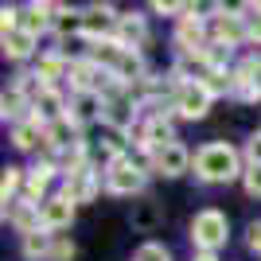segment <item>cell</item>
<instances>
[{
    "label": "cell",
    "mask_w": 261,
    "mask_h": 261,
    "mask_svg": "<svg viewBox=\"0 0 261 261\" xmlns=\"http://www.w3.org/2000/svg\"><path fill=\"white\" fill-rule=\"evenodd\" d=\"M23 184H28V168L8 164V168H4V175H0V203H4V207H12L16 199H23Z\"/></svg>",
    "instance_id": "obj_18"
},
{
    "label": "cell",
    "mask_w": 261,
    "mask_h": 261,
    "mask_svg": "<svg viewBox=\"0 0 261 261\" xmlns=\"http://www.w3.org/2000/svg\"><path fill=\"white\" fill-rule=\"evenodd\" d=\"M246 172V152H238L226 141H207L203 148H195V164L191 175L199 184H234Z\"/></svg>",
    "instance_id": "obj_1"
},
{
    "label": "cell",
    "mask_w": 261,
    "mask_h": 261,
    "mask_svg": "<svg viewBox=\"0 0 261 261\" xmlns=\"http://www.w3.org/2000/svg\"><path fill=\"white\" fill-rule=\"evenodd\" d=\"M246 246H250V253L261 257V222H250V226H246Z\"/></svg>",
    "instance_id": "obj_25"
},
{
    "label": "cell",
    "mask_w": 261,
    "mask_h": 261,
    "mask_svg": "<svg viewBox=\"0 0 261 261\" xmlns=\"http://www.w3.org/2000/svg\"><path fill=\"white\" fill-rule=\"evenodd\" d=\"M55 28V4H47V0H32V4H20V32L28 35H47Z\"/></svg>",
    "instance_id": "obj_14"
},
{
    "label": "cell",
    "mask_w": 261,
    "mask_h": 261,
    "mask_svg": "<svg viewBox=\"0 0 261 261\" xmlns=\"http://www.w3.org/2000/svg\"><path fill=\"white\" fill-rule=\"evenodd\" d=\"M0 117L12 121V125H16V121H23V117H32V101L23 98L16 86H8L4 94H0Z\"/></svg>",
    "instance_id": "obj_19"
},
{
    "label": "cell",
    "mask_w": 261,
    "mask_h": 261,
    "mask_svg": "<svg viewBox=\"0 0 261 261\" xmlns=\"http://www.w3.org/2000/svg\"><path fill=\"white\" fill-rule=\"evenodd\" d=\"M74 211L78 207L63 195V191H55L43 207H39V226H43L47 234H63V230H70V222H74Z\"/></svg>",
    "instance_id": "obj_10"
},
{
    "label": "cell",
    "mask_w": 261,
    "mask_h": 261,
    "mask_svg": "<svg viewBox=\"0 0 261 261\" xmlns=\"http://www.w3.org/2000/svg\"><path fill=\"white\" fill-rule=\"evenodd\" d=\"M113 39H117L121 47H129V51H141V47L148 43V16L137 12V8H133V12H121Z\"/></svg>",
    "instance_id": "obj_13"
},
{
    "label": "cell",
    "mask_w": 261,
    "mask_h": 261,
    "mask_svg": "<svg viewBox=\"0 0 261 261\" xmlns=\"http://www.w3.org/2000/svg\"><path fill=\"white\" fill-rule=\"evenodd\" d=\"M215 101L218 98L203 86V82H179L175 94H172V109H175V117H184V121H203Z\"/></svg>",
    "instance_id": "obj_5"
},
{
    "label": "cell",
    "mask_w": 261,
    "mask_h": 261,
    "mask_svg": "<svg viewBox=\"0 0 261 261\" xmlns=\"http://www.w3.org/2000/svg\"><path fill=\"white\" fill-rule=\"evenodd\" d=\"M246 164H261V129L246 141Z\"/></svg>",
    "instance_id": "obj_26"
},
{
    "label": "cell",
    "mask_w": 261,
    "mask_h": 261,
    "mask_svg": "<svg viewBox=\"0 0 261 261\" xmlns=\"http://www.w3.org/2000/svg\"><path fill=\"white\" fill-rule=\"evenodd\" d=\"M191 164H195V152H191L184 141H175V144H168V148H160V152H152V172L164 175V179L187 175V172H191Z\"/></svg>",
    "instance_id": "obj_9"
},
{
    "label": "cell",
    "mask_w": 261,
    "mask_h": 261,
    "mask_svg": "<svg viewBox=\"0 0 261 261\" xmlns=\"http://www.w3.org/2000/svg\"><path fill=\"white\" fill-rule=\"evenodd\" d=\"M70 117L86 129V125H101L106 121V98L101 94H70Z\"/></svg>",
    "instance_id": "obj_15"
},
{
    "label": "cell",
    "mask_w": 261,
    "mask_h": 261,
    "mask_svg": "<svg viewBox=\"0 0 261 261\" xmlns=\"http://www.w3.org/2000/svg\"><path fill=\"white\" fill-rule=\"evenodd\" d=\"M148 175H152V156H144L141 148H129L125 156H117L113 164L101 168V184H106L109 195L133 199L148 187Z\"/></svg>",
    "instance_id": "obj_2"
},
{
    "label": "cell",
    "mask_w": 261,
    "mask_h": 261,
    "mask_svg": "<svg viewBox=\"0 0 261 261\" xmlns=\"http://www.w3.org/2000/svg\"><path fill=\"white\" fill-rule=\"evenodd\" d=\"M106 74H109V70H101V66L82 51V55L70 59V78H66V86H70V94H90V90L98 94L101 82H106Z\"/></svg>",
    "instance_id": "obj_8"
},
{
    "label": "cell",
    "mask_w": 261,
    "mask_h": 261,
    "mask_svg": "<svg viewBox=\"0 0 261 261\" xmlns=\"http://www.w3.org/2000/svg\"><path fill=\"white\" fill-rule=\"evenodd\" d=\"M51 242H55V234H47V230H32V234H23V238H20V253L28 261H47V257H51Z\"/></svg>",
    "instance_id": "obj_21"
},
{
    "label": "cell",
    "mask_w": 261,
    "mask_h": 261,
    "mask_svg": "<svg viewBox=\"0 0 261 261\" xmlns=\"http://www.w3.org/2000/svg\"><path fill=\"white\" fill-rule=\"evenodd\" d=\"M0 47H4V59H12V63H28V59H39V39L28 32H8L0 35Z\"/></svg>",
    "instance_id": "obj_17"
},
{
    "label": "cell",
    "mask_w": 261,
    "mask_h": 261,
    "mask_svg": "<svg viewBox=\"0 0 261 261\" xmlns=\"http://www.w3.org/2000/svg\"><path fill=\"white\" fill-rule=\"evenodd\" d=\"M191 261H218V253H195Z\"/></svg>",
    "instance_id": "obj_27"
},
{
    "label": "cell",
    "mask_w": 261,
    "mask_h": 261,
    "mask_svg": "<svg viewBox=\"0 0 261 261\" xmlns=\"http://www.w3.org/2000/svg\"><path fill=\"white\" fill-rule=\"evenodd\" d=\"M133 261H172V250L164 246V242H141Z\"/></svg>",
    "instance_id": "obj_22"
},
{
    "label": "cell",
    "mask_w": 261,
    "mask_h": 261,
    "mask_svg": "<svg viewBox=\"0 0 261 261\" xmlns=\"http://www.w3.org/2000/svg\"><path fill=\"white\" fill-rule=\"evenodd\" d=\"M12 148L16 152H28V156H39L47 152V125L35 117H23L12 125Z\"/></svg>",
    "instance_id": "obj_11"
},
{
    "label": "cell",
    "mask_w": 261,
    "mask_h": 261,
    "mask_svg": "<svg viewBox=\"0 0 261 261\" xmlns=\"http://www.w3.org/2000/svg\"><path fill=\"white\" fill-rule=\"evenodd\" d=\"M74 253H78V246H74V238H70V234H55L51 257H47V261H74Z\"/></svg>",
    "instance_id": "obj_23"
},
{
    "label": "cell",
    "mask_w": 261,
    "mask_h": 261,
    "mask_svg": "<svg viewBox=\"0 0 261 261\" xmlns=\"http://www.w3.org/2000/svg\"><path fill=\"white\" fill-rule=\"evenodd\" d=\"M59 39H70L78 35L82 39V8H66V4H55V28H51Z\"/></svg>",
    "instance_id": "obj_20"
},
{
    "label": "cell",
    "mask_w": 261,
    "mask_h": 261,
    "mask_svg": "<svg viewBox=\"0 0 261 261\" xmlns=\"http://www.w3.org/2000/svg\"><path fill=\"white\" fill-rule=\"evenodd\" d=\"M4 222H8L16 234H32V230H43L39 226V203H32V199H16L12 207H4Z\"/></svg>",
    "instance_id": "obj_16"
},
{
    "label": "cell",
    "mask_w": 261,
    "mask_h": 261,
    "mask_svg": "<svg viewBox=\"0 0 261 261\" xmlns=\"http://www.w3.org/2000/svg\"><path fill=\"white\" fill-rule=\"evenodd\" d=\"M32 70L39 74V82H43V86H66V78H70V55L59 51V47L39 51V59H35Z\"/></svg>",
    "instance_id": "obj_12"
},
{
    "label": "cell",
    "mask_w": 261,
    "mask_h": 261,
    "mask_svg": "<svg viewBox=\"0 0 261 261\" xmlns=\"http://www.w3.org/2000/svg\"><path fill=\"white\" fill-rule=\"evenodd\" d=\"M242 187H246V195L261 199V164H246V172H242Z\"/></svg>",
    "instance_id": "obj_24"
},
{
    "label": "cell",
    "mask_w": 261,
    "mask_h": 261,
    "mask_svg": "<svg viewBox=\"0 0 261 261\" xmlns=\"http://www.w3.org/2000/svg\"><path fill=\"white\" fill-rule=\"evenodd\" d=\"M117 20H121V12L113 8V4H86V8H82V39H86V43L113 39Z\"/></svg>",
    "instance_id": "obj_6"
},
{
    "label": "cell",
    "mask_w": 261,
    "mask_h": 261,
    "mask_svg": "<svg viewBox=\"0 0 261 261\" xmlns=\"http://www.w3.org/2000/svg\"><path fill=\"white\" fill-rule=\"evenodd\" d=\"M211 43H215V47H226V51L250 43V23H246L242 8L215 4V12H211Z\"/></svg>",
    "instance_id": "obj_4"
},
{
    "label": "cell",
    "mask_w": 261,
    "mask_h": 261,
    "mask_svg": "<svg viewBox=\"0 0 261 261\" xmlns=\"http://www.w3.org/2000/svg\"><path fill=\"white\" fill-rule=\"evenodd\" d=\"M187 238H191V250L195 253H218L230 242V218L218 207H203L191 218V234Z\"/></svg>",
    "instance_id": "obj_3"
},
{
    "label": "cell",
    "mask_w": 261,
    "mask_h": 261,
    "mask_svg": "<svg viewBox=\"0 0 261 261\" xmlns=\"http://www.w3.org/2000/svg\"><path fill=\"white\" fill-rule=\"evenodd\" d=\"M101 168H82V172H70V175H63V184H59V191H63L70 203H94L98 199V191H101Z\"/></svg>",
    "instance_id": "obj_7"
}]
</instances>
